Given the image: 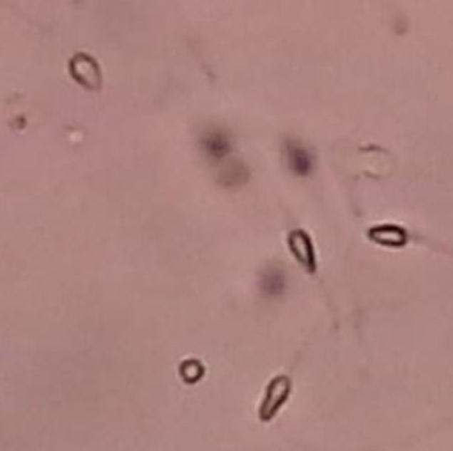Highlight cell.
I'll return each mask as SVG.
<instances>
[{"mask_svg": "<svg viewBox=\"0 0 453 451\" xmlns=\"http://www.w3.org/2000/svg\"><path fill=\"white\" fill-rule=\"evenodd\" d=\"M273 384H275L276 395H273L271 388L268 390L266 403H264V407H263V420H270L273 414L276 413V409H278V407L282 405L283 402H285L287 393H289V380L283 379V377L276 379Z\"/></svg>", "mask_w": 453, "mask_h": 451, "instance_id": "cell-5", "label": "cell"}, {"mask_svg": "<svg viewBox=\"0 0 453 451\" xmlns=\"http://www.w3.org/2000/svg\"><path fill=\"white\" fill-rule=\"evenodd\" d=\"M287 280L285 274L278 269V267H268L263 274V280H260V289L266 296L271 298H278L285 292Z\"/></svg>", "mask_w": 453, "mask_h": 451, "instance_id": "cell-4", "label": "cell"}, {"mask_svg": "<svg viewBox=\"0 0 453 451\" xmlns=\"http://www.w3.org/2000/svg\"><path fill=\"white\" fill-rule=\"evenodd\" d=\"M200 145L205 156L215 161L223 160V157H227L230 154V138L222 130L205 131L200 138Z\"/></svg>", "mask_w": 453, "mask_h": 451, "instance_id": "cell-2", "label": "cell"}, {"mask_svg": "<svg viewBox=\"0 0 453 451\" xmlns=\"http://www.w3.org/2000/svg\"><path fill=\"white\" fill-rule=\"evenodd\" d=\"M285 161L289 170L297 177H307L314 170V156L303 144L296 140L285 142Z\"/></svg>", "mask_w": 453, "mask_h": 451, "instance_id": "cell-1", "label": "cell"}, {"mask_svg": "<svg viewBox=\"0 0 453 451\" xmlns=\"http://www.w3.org/2000/svg\"><path fill=\"white\" fill-rule=\"evenodd\" d=\"M289 247L296 260H300V264L307 267V271L315 269L314 248H312V241L307 234L301 232V230H294L289 237Z\"/></svg>", "mask_w": 453, "mask_h": 451, "instance_id": "cell-3", "label": "cell"}]
</instances>
